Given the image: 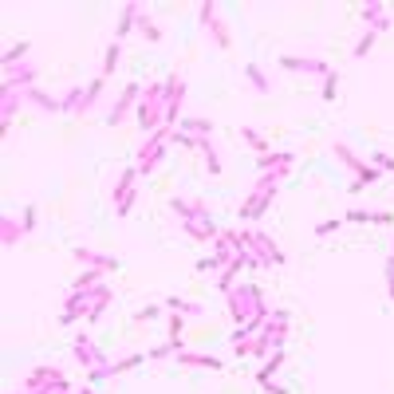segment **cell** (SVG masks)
Instances as JSON below:
<instances>
[{"instance_id":"obj_12","label":"cell","mask_w":394,"mask_h":394,"mask_svg":"<svg viewBox=\"0 0 394 394\" xmlns=\"http://www.w3.org/2000/svg\"><path fill=\"white\" fill-rule=\"evenodd\" d=\"M245 253V241H241V229H221L213 241V256H217V265L229 268L236 260V256Z\"/></svg>"},{"instance_id":"obj_21","label":"cell","mask_w":394,"mask_h":394,"mask_svg":"<svg viewBox=\"0 0 394 394\" xmlns=\"http://www.w3.org/2000/svg\"><path fill=\"white\" fill-rule=\"evenodd\" d=\"M182 233H186L193 245H213L221 229H217L213 217H201V221H186V225H182Z\"/></svg>"},{"instance_id":"obj_13","label":"cell","mask_w":394,"mask_h":394,"mask_svg":"<svg viewBox=\"0 0 394 394\" xmlns=\"http://www.w3.org/2000/svg\"><path fill=\"white\" fill-rule=\"evenodd\" d=\"M276 63L284 71H300V75H331V63L327 59H319V56H276Z\"/></svg>"},{"instance_id":"obj_39","label":"cell","mask_w":394,"mask_h":394,"mask_svg":"<svg viewBox=\"0 0 394 394\" xmlns=\"http://www.w3.org/2000/svg\"><path fill=\"white\" fill-rule=\"evenodd\" d=\"M138 36L146 39V44H162V28H158V20L150 16V12L142 16V24H138Z\"/></svg>"},{"instance_id":"obj_20","label":"cell","mask_w":394,"mask_h":394,"mask_svg":"<svg viewBox=\"0 0 394 394\" xmlns=\"http://www.w3.org/2000/svg\"><path fill=\"white\" fill-rule=\"evenodd\" d=\"M182 367H189V371H229V363L225 359H217V355H209V351H182V355H174Z\"/></svg>"},{"instance_id":"obj_43","label":"cell","mask_w":394,"mask_h":394,"mask_svg":"<svg viewBox=\"0 0 394 394\" xmlns=\"http://www.w3.org/2000/svg\"><path fill=\"white\" fill-rule=\"evenodd\" d=\"M170 213H174L177 225H182V221H189V197H170Z\"/></svg>"},{"instance_id":"obj_6","label":"cell","mask_w":394,"mask_h":394,"mask_svg":"<svg viewBox=\"0 0 394 394\" xmlns=\"http://www.w3.org/2000/svg\"><path fill=\"white\" fill-rule=\"evenodd\" d=\"M24 390H51V394H63V390H75L68 379V371L56 363H39L28 371V379H24Z\"/></svg>"},{"instance_id":"obj_4","label":"cell","mask_w":394,"mask_h":394,"mask_svg":"<svg viewBox=\"0 0 394 394\" xmlns=\"http://www.w3.org/2000/svg\"><path fill=\"white\" fill-rule=\"evenodd\" d=\"M241 236H245V245H248V253L260 260V268H284L288 265V253H284V245H276V236H268L265 229H245L241 225Z\"/></svg>"},{"instance_id":"obj_40","label":"cell","mask_w":394,"mask_h":394,"mask_svg":"<svg viewBox=\"0 0 394 394\" xmlns=\"http://www.w3.org/2000/svg\"><path fill=\"white\" fill-rule=\"evenodd\" d=\"M166 304H146V307H138L134 312V324H150V319H166Z\"/></svg>"},{"instance_id":"obj_23","label":"cell","mask_w":394,"mask_h":394,"mask_svg":"<svg viewBox=\"0 0 394 394\" xmlns=\"http://www.w3.org/2000/svg\"><path fill=\"white\" fill-rule=\"evenodd\" d=\"M343 221L347 225H390L394 221V213H383V209H347L343 213Z\"/></svg>"},{"instance_id":"obj_51","label":"cell","mask_w":394,"mask_h":394,"mask_svg":"<svg viewBox=\"0 0 394 394\" xmlns=\"http://www.w3.org/2000/svg\"><path fill=\"white\" fill-rule=\"evenodd\" d=\"M268 394H288V386H280V383H272V386H265Z\"/></svg>"},{"instance_id":"obj_25","label":"cell","mask_w":394,"mask_h":394,"mask_svg":"<svg viewBox=\"0 0 394 394\" xmlns=\"http://www.w3.org/2000/svg\"><path fill=\"white\" fill-rule=\"evenodd\" d=\"M296 166V150H272V154L256 158V174H272V170H292Z\"/></svg>"},{"instance_id":"obj_30","label":"cell","mask_w":394,"mask_h":394,"mask_svg":"<svg viewBox=\"0 0 394 394\" xmlns=\"http://www.w3.org/2000/svg\"><path fill=\"white\" fill-rule=\"evenodd\" d=\"M331 154H335V158H339V162H343V166H347V170H351V174H359V170H363V166H367V162H363V158H359V154H355V150H351V146H347L343 138H335V142H331Z\"/></svg>"},{"instance_id":"obj_10","label":"cell","mask_w":394,"mask_h":394,"mask_svg":"<svg viewBox=\"0 0 394 394\" xmlns=\"http://www.w3.org/2000/svg\"><path fill=\"white\" fill-rule=\"evenodd\" d=\"M71 359H75L79 367H83V371H99V367H107L110 359H107V351H103V347L95 343V339H91L87 331H79L75 339H71Z\"/></svg>"},{"instance_id":"obj_2","label":"cell","mask_w":394,"mask_h":394,"mask_svg":"<svg viewBox=\"0 0 394 394\" xmlns=\"http://www.w3.org/2000/svg\"><path fill=\"white\" fill-rule=\"evenodd\" d=\"M225 312H229V319H233V327L253 324V315L268 312L265 288H260V284H253V280H245V284H236L233 292L225 296Z\"/></svg>"},{"instance_id":"obj_46","label":"cell","mask_w":394,"mask_h":394,"mask_svg":"<svg viewBox=\"0 0 394 394\" xmlns=\"http://www.w3.org/2000/svg\"><path fill=\"white\" fill-rule=\"evenodd\" d=\"M20 225H24V233H36L39 217H36V209H32V205H24V209H20Z\"/></svg>"},{"instance_id":"obj_11","label":"cell","mask_w":394,"mask_h":394,"mask_svg":"<svg viewBox=\"0 0 394 394\" xmlns=\"http://www.w3.org/2000/svg\"><path fill=\"white\" fill-rule=\"evenodd\" d=\"M166 87H170V95H166V115H162V127H170V130H177L182 127V103H186V91H189V83H186V75H166Z\"/></svg>"},{"instance_id":"obj_36","label":"cell","mask_w":394,"mask_h":394,"mask_svg":"<svg viewBox=\"0 0 394 394\" xmlns=\"http://www.w3.org/2000/svg\"><path fill=\"white\" fill-rule=\"evenodd\" d=\"M103 87H107V79H103V75H95V79L87 83V95H83V107H79V118H83V115H91V107H95L99 99H103Z\"/></svg>"},{"instance_id":"obj_33","label":"cell","mask_w":394,"mask_h":394,"mask_svg":"<svg viewBox=\"0 0 394 394\" xmlns=\"http://www.w3.org/2000/svg\"><path fill=\"white\" fill-rule=\"evenodd\" d=\"M83 95H87V83H83V87H68V91H63V99H59V110H63V115H75V118H79Z\"/></svg>"},{"instance_id":"obj_15","label":"cell","mask_w":394,"mask_h":394,"mask_svg":"<svg viewBox=\"0 0 394 394\" xmlns=\"http://www.w3.org/2000/svg\"><path fill=\"white\" fill-rule=\"evenodd\" d=\"M20 107H24V91L0 87V138H8V134H12V122H16Z\"/></svg>"},{"instance_id":"obj_32","label":"cell","mask_w":394,"mask_h":394,"mask_svg":"<svg viewBox=\"0 0 394 394\" xmlns=\"http://www.w3.org/2000/svg\"><path fill=\"white\" fill-rule=\"evenodd\" d=\"M182 134H193V138H213V118H201V115H189L182 118Z\"/></svg>"},{"instance_id":"obj_42","label":"cell","mask_w":394,"mask_h":394,"mask_svg":"<svg viewBox=\"0 0 394 394\" xmlns=\"http://www.w3.org/2000/svg\"><path fill=\"white\" fill-rule=\"evenodd\" d=\"M374 170H383V174H394V154H386V150H371V158H367Z\"/></svg>"},{"instance_id":"obj_37","label":"cell","mask_w":394,"mask_h":394,"mask_svg":"<svg viewBox=\"0 0 394 394\" xmlns=\"http://www.w3.org/2000/svg\"><path fill=\"white\" fill-rule=\"evenodd\" d=\"M245 79L253 83L256 95H268V91H272V83H268V75H265V68H260V63H248V68H245Z\"/></svg>"},{"instance_id":"obj_8","label":"cell","mask_w":394,"mask_h":394,"mask_svg":"<svg viewBox=\"0 0 394 394\" xmlns=\"http://www.w3.org/2000/svg\"><path fill=\"white\" fill-rule=\"evenodd\" d=\"M197 20H201V28H205V36L213 39L221 51H229L233 48V36H229V24H225V16L217 12V4L213 0H201L197 4Z\"/></svg>"},{"instance_id":"obj_22","label":"cell","mask_w":394,"mask_h":394,"mask_svg":"<svg viewBox=\"0 0 394 394\" xmlns=\"http://www.w3.org/2000/svg\"><path fill=\"white\" fill-rule=\"evenodd\" d=\"M24 107L39 110V115H59V99L51 95V91H44V87H28L24 91Z\"/></svg>"},{"instance_id":"obj_45","label":"cell","mask_w":394,"mask_h":394,"mask_svg":"<svg viewBox=\"0 0 394 394\" xmlns=\"http://www.w3.org/2000/svg\"><path fill=\"white\" fill-rule=\"evenodd\" d=\"M201 162H205V174H221V154H217V146H209L205 154H201Z\"/></svg>"},{"instance_id":"obj_52","label":"cell","mask_w":394,"mask_h":394,"mask_svg":"<svg viewBox=\"0 0 394 394\" xmlns=\"http://www.w3.org/2000/svg\"><path fill=\"white\" fill-rule=\"evenodd\" d=\"M79 394H95V390H91V386H79Z\"/></svg>"},{"instance_id":"obj_38","label":"cell","mask_w":394,"mask_h":394,"mask_svg":"<svg viewBox=\"0 0 394 394\" xmlns=\"http://www.w3.org/2000/svg\"><path fill=\"white\" fill-rule=\"evenodd\" d=\"M374 39H379V32L363 28V32H359V39H355L351 56H355V59H367V56H371V48H374Z\"/></svg>"},{"instance_id":"obj_1","label":"cell","mask_w":394,"mask_h":394,"mask_svg":"<svg viewBox=\"0 0 394 394\" xmlns=\"http://www.w3.org/2000/svg\"><path fill=\"white\" fill-rule=\"evenodd\" d=\"M284 177H288V170H272V174H256V182L248 186V193H245V201L236 205V217H241V225H256L260 217L272 209V201H276V193H280V186H284Z\"/></svg>"},{"instance_id":"obj_7","label":"cell","mask_w":394,"mask_h":394,"mask_svg":"<svg viewBox=\"0 0 394 394\" xmlns=\"http://www.w3.org/2000/svg\"><path fill=\"white\" fill-rule=\"evenodd\" d=\"M134 201H138V170L127 166L122 174L115 177V186H110V205H115V217H130V213H134Z\"/></svg>"},{"instance_id":"obj_29","label":"cell","mask_w":394,"mask_h":394,"mask_svg":"<svg viewBox=\"0 0 394 394\" xmlns=\"http://www.w3.org/2000/svg\"><path fill=\"white\" fill-rule=\"evenodd\" d=\"M118 63H122V39H110L107 48H103V68H99V75L110 79L118 71Z\"/></svg>"},{"instance_id":"obj_31","label":"cell","mask_w":394,"mask_h":394,"mask_svg":"<svg viewBox=\"0 0 394 394\" xmlns=\"http://www.w3.org/2000/svg\"><path fill=\"white\" fill-rule=\"evenodd\" d=\"M379 177H383V170H374L371 162H367V166L359 170V174H351V182H347V193H363V189H367V186H374Z\"/></svg>"},{"instance_id":"obj_50","label":"cell","mask_w":394,"mask_h":394,"mask_svg":"<svg viewBox=\"0 0 394 394\" xmlns=\"http://www.w3.org/2000/svg\"><path fill=\"white\" fill-rule=\"evenodd\" d=\"M386 296L394 300V256H386Z\"/></svg>"},{"instance_id":"obj_28","label":"cell","mask_w":394,"mask_h":394,"mask_svg":"<svg viewBox=\"0 0 394 394\" xmlns=\"http://www.w3.org/2000/svg\"><path fill=\"white\" fill-rule=\"evenodd\" d=\"M20 236H24V225H20L12 213H0V245H4V248H16Z\"/></svg>"},{"instance_id":"obj_49","label":"cell","mask_w":394,"mask_h":394,"mask_svg":"<svg viewBox=\"0 0 394 394\" xmlns=\"http://www.w3.org/2000/svg\"><path fill=\"white\" fill-rule=\"evenodd\" d=\"M197 272H221V265H217V256L209 253V256H201L197 260Z\"/></svg>"},{"instance_id":"obj_26","label":"cell","mask_w":394,"mask_h":394,"mask_svg":"<svg viewBox=\"0 0 394 394\" xmlns=\"http://www.w3.org/2000/svg\"><path fill=\"white\" fill-rule=\"evenodd\" d=\"M162 304H166V312L182 315V319H201L205 315V307L197 304V300H186V296H166Z\"/></svg>"},{"instance_id":"obj_34","label":"cell","mask_w":394,"mask_h":394,"mask_svg":"<svg viewBox=\"0 0 394 394\" xmlns=\"http://www.w3.org/2000/svg\"><path fill=\"white\" fill-rule=\"evenodd\" d=\"M241 138L248 142V150H253L256 158H265V154H272V146H268V138L260 134L256 127H241Z\"/></svg>"},{"instance_id":"obj_14","label":"cell","mask_w":394,"mask_h":394,"mask_svg":"<svg viewBox=\"0 0 394 394\" xmlns=\"http://www.w3.org/2000/svg\"><path fill=\"white\" fill-rule=\"evenodd\" d=\"M146 359H150V355H142V351H138V355H127V359H110L107 367H99V371H91V374H87V383L95 386V383H107V379H115V374L138 371V367L146 363Z\"/></svg>"},{"instance_id":"obj_27","label":"cell","mask_w":394,"mask_h":394,"mask_svg":"<svg viewBox=\"0 0 394 394\" xmlns=\"http://www.w3.org/2000/svg\"><path fill=\"white\" fill-rule=\"evenodd\" d=\"M28 51H32L28 39H16V44H8V48L0 51V71H8V68H20V63H28Z\"/></svg>"},{"instance_id":"obj_44","label":"cell","mask_w":394,"mask_h":394,"mask_svg":"<svg viewBox=\"0 0 394 394\" xmlns=\"http://www.w3.org/2000/svg\"><path fill=\"white\" fill-rule=\"evenodd\" d=\"M166 331H170V339H186V319L170 312V315H166Z\"/></svg>"},{"instance_id":"obj_41","label":"cell","mask_w":394,"mask_h":394,"mask_svg":"<svg viewBox=\"0 0 394 394\" xmlns=\"http://www.w3.org/2000/svg\"><path fill=\"white\" fill-rule=\"evenodd\" d=\"M319 95H324V103H335V99H339V71H335V68H331V75H324Z\"/></svg>"},{"instance_id":"obj_17","label":"cell","mask_w":394,"mask_h":394,"mask_svg":"<svg viewBox=\"0 0 394 394\" xmlns=\"http://www.w3.org/2000/svg\"><path fill=\"white\" fill-rule=\"evenodd\" d=\"M39 83V68L36 63H20V68H8V71H0V87H12V91H28Z\"/></svg>"},{"instance_id":"obj_3","label":"cell","mask_w":394,"mask_h":394,"mask_svg":"<svg viewBox=\"0 0 394 394\" xmlns=\"http://www.w3.org/2000/svg\"><path fill=\"white\" fill-rule=\"evenodd\" d=\"M166 95H170L166 79H158V83H146V87H142V103H138V110H134V122H138L142 134H154V130L162 127V115H166Z\"/></svg>"},{"instance_id":"obj_5","label":"cell","mask_w":394,"mask_h":394,"mask_svg":"<svg viewBox=\"0 0 394 394\" xmlns=\"http://www.w3.org/2000/svg\"><path fill=\"white\" fill-rule=\"evenodd\" d=\"M170 134H174L170 127H158L154 134L142 138V146H138V154H134L138 177H150L158 166H162V158H166V150H170Z\"/></svg>"},{"instance_id":"obj_18","label":"cell","mask_w":394,"mask_h":394,"mask_svg":"<svg viewBox=\"0 0 394 394\" xmlns=\"http://www.w3.org/2000/svg\"><path fill=\"white\" fill-rule=\"evenodd\" d=\"M142 16H146V4H142V0H127V4L118 8L115 39H127L130 32H138V24H142Z\"/></svg>"},{"instance_id":"obj_24","label":"cell","mask_w":394,"mask_h":394,"mask_svg":"<svg viewBox=\"0 0 394 394\" xmlns=\"http://www.w3.org/2000/svg\"><path fill=\"white\" fill-rule=\"evenodd\" d=\"M284 363H288V351H276L272 359H265V363L253 371V383H256V386H272V383H276V374H280V367H284Z\"/></svg>"},{"instance_id":"obj_19","label":"cell","mask_w":394,"mask_h":394,"mask_svg":"<svg viewBox=\"0 0 394 394\" xmlns=\"http://www.w3.org/2000/svg\"><path fill=\"white\" fill-rule=\"evenodd\" d=\"M359 20H363L371 32H390L394 28L390 8H386V4H379V0H367V4H359Z\"/></svg>"},{"instance_id":"obj_48","label":"cell","mask_w":394,"mask_h":394,"mask_svg":"<svg viewBox=\"0 0 394 394\" xmlns=\"http://www.w3.org/2000/svg\"><path fill=\"white\" fill-rule=\"evenodd\" d=\"M339 225H343V217H327V221H319V225H315V236H331Z\"/></svg>"},{"instance_id":"obj_47","label":"cell","mask_w":394,"mask_h":394,"mask_svg":"<svg viewBox=\"0 0 394 394\" xmlns=\"http://www.w3.org/2000/svg\"><path fill=\"white\" fill-rule=\"evenodd\" d=\"M146 355H150V359H154V363H162V359H174L177 351H174V343H158V347H150Z\"/></svg>"},{"instance_id":"obj_35","label":"cell","mask_w":394,"mask_h":394,"mask_svg":"<svg viewBox=\"0 0 394 394\" xmlns=\"http://www.w3.org/2000/svg\"><path fill=\"white\" fill-rule=\"evenodd\" d=\"M103 276L107 272H95V268H83V272L71 280V292H95L99 284H103Z\"/></svg>"},{"instance_id":"obj_16","label":"cell","mask_w":394,"mask_h":394,"mask_svg":"<svg viewBox=\"0 0 394 394\" xmlns=\"http://www.w3.org/2000/svg\"><path fill=\"white\" fill-rule=\"evenodd\" d=\"M71 256H75L83 268H95V272H118V256H110V253H99V248H87V245H75L71 248Z\"/></svg>"},{"instance_id":"obj_53","label":"cell","mask_w":394,"mask_h":394,"mask_svg":"<svg viewBox=\"0 0 394 394\" xmlns=\"http://www.w3.org/2000/svg\"><path fill=\"white\" fill-rule=\"evenodd\" d=\"M63 394H79V390H63Z\"/></svg>"},{"instance_id":"obj_9","label":"cell","mask_w":394,"mask_h":394,"mask_svg":"<svg viewBox=\"0 0 394 394\" xmlns=\"http://www.w3.org/2000/svg\"><path fill=\"white\" fill-rule=\"evenodd\" d=\"M142 87H146V83H127V87L115 95V103L107 107V118H103V122H107V127H122L127 115H134L138 103H142Z\"/></svg>"}]
</instances>
